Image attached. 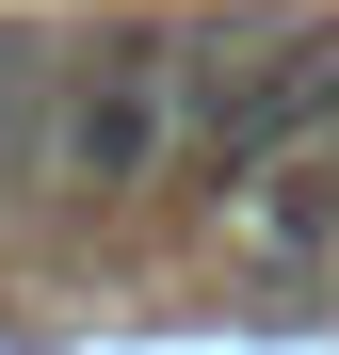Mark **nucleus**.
Returning a JSON list of instances; mask_svg holds the SVG:
<instances>
[{"mask_svg": "<svg viewBox=\"0 0 339 355\" xmlns=\"http://www.w3.org/2000/svg\"><path fill=\"white\" fill-rule=\"evenodd\" d=\"M178 113H194V33H81L33 81V178L65 210H130L146 178H178Z\"/></svg>", "mask_w": 339, "mask_h": 355, "instance_id": "obj_1", "label": "nucleus"}, {"mask_svg": "<svg viewBox=\"0 0 339 355\" xmlns=\"http://www.w3.org/2000/svg\"><path fill=\"white\" fill-rule=\"evenodd\" d=\"M210 226H226V259H243L259 291H323V275H339V130L275 146L259 178H226Z\"/></svg>", "mask_w": 339, "mask_h": 355, "instance_id": "obj_2", "label": "nucleus"}, {"mask_svg": "<svg viewBox=\"0 0 339 355\" xmlns=\"http://www.w3.org/2000/svg\"><path fill=\"white\" fill-rule=\"evenodd\" d=\"M17 97H33V65H17V49H0V130H17Z\"/></svg>", "mask_w": 339, "mask_h": 355, "instance_id": "obj_3", "label": "nucleus"}]
</instances>
